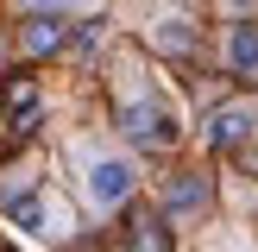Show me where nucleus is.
Masks as SVG:
<instances>
[{"label": "nucleus", "mask_w": 258, "mask_h": 252, "mask_svg": "<svg viewBox=\"0 0 258 252\" xmlns=\"http://www.w3.org/2000/svg\"><path fill=\"white\" fill-rule=\"evenodd\" d=\"M252 126H258V107H252V101H227V107L208 113V145L214 151H239L252 139Z\"/></svg>", "instance_id": "nucleus-3"}, {"label": "nucleus", "mask_w": 258, "mask_h": 252, "mask_svg": "<svg viewBox=\"0 0 258 252\" xmlns=\"http://www.w3.org/2000/svg\"><path fill=\"white\" fill-rule=\"evenodd\" d=\"M227 70H233L239 82H258V25L239 19L233 32H227Z\"/></svg>", "instance_id": "nucleus-5"}, {"label": "nucleus", "mask_w": 258, "mask_h": 252, "mask_svg": "<svg viewBox=\"0 0 258 252\" xmlns=\"http://www.w3.org/2000/svg\"><path fill=\"white\" fill-rule=\"evenodd\" d=\"M120 120H126V139H133V145H170V139H176L170 107H164V101H151V95L126 101V107H120Z\"/></svg>", "instance_id": "nucleus-2"}, {"label": "nucleus", "mask_w": 258, "mask_h": 252, "mask_svg": "<svg viewBox=\"0 0 258 252\" xmlns=\"http://www.w3.org/2000/svg\"><path fill=\"white\" fill-rule=\"evenodd\" d=\"M82 189L95 208H120L126 196H133V164L113 158V151H95V158L82 164Z\"/></svg>", "instance_id": "nucleus-1"}, {"label": "nucleus", "mask_w": 258, "mask_h": 252, "mask_svg": "<svg viewBox=\"0 0 258 252\" xmlns=\"http://www.w3.org/2000/svg\"><path fill=\"white\" fill-rule=\"evenodd\" d=\"M158 44L164 50H189V44H196V25H189V19H158Z\"/></svg>", "instance_id": "nucleus-9"}, {"label": "nucleus", "mask_w": 258, "mask_h": 252, "mask_svg": "<svg viewBox=\"0 0 258 252\" xmlns=\"http://www.w3.org/2000/svg\"><path fill=\"white\" fill-rule=\"evenodd\" d=\"M227 7H239V13H246V7H252V0H227Z\"/></svg>", "instance_id": "nucleus-11"}, {"label": "nucleus", "mask_w": 258, "mask_h": 252, "mask_svg": "<svg viewBox=\"0 0 258 252\" xmlns=\"http://www.w3.org/2000/svg\"><path fill=\"white\" fill-rule=\"evenodd\" d=\"M25 7H32V13H50V7H63V0H25Z\"/></svg>", "instance_id": "nucleus-10"}, {"label": "nucleus", "mask_w": 258, "mask_h": 252, "mask_svg": "<svg viewBox=\"0 0 258 252\" xmlns=\"http://www.w3.org/2000/svg\"><path fill=\"white\" fill-rule=\"evenodd\" d=\"M0 101H7V120L19 126V133H25V126L38 120V82H32V76H13V82H7V95H0Z\"/></svg>", "instance_id": "nucleus-6"}, {"label": "nucleus", "mask_w": 258, "mask_h": 252, "mask_svg": "<svg viewBox=\"0 0 258 252\" xmlns=\"http://www.w3.org/2000/svg\"><path fill=\"white\" fill-rule=\"evenodd\" d=\"M202 202H208V183H202V176H176V183L164 189V208L170 214H196Z\"/></svg>", "instance_id": "nucleus-7"}, {"label": "nucleus", "mask_w": 258, "mask_h": 252, "mask_svg": "<svg viewBox=\"0 0 258 252\" xmlns=\"http://www.w3.org/2000/svg\"><path fill=\"white\" fill-rule=\"evenodd\" d=\"M133 252H170V233H164L158 214H139L133 221Z\"/></svg>", "instance_id": "nucleus-8"}, {"label": "nucleus", "mask_w": 258, "mask_h": 252, "mask_svg": "<svg viewBox=\"0 0 258 252\" xmlns=\"http://www.w3.org/2000/svg\"><path fill=\"white\" fill-rule=\"evenodd\" d=\"M63 38H70V25H63L57 13H32V19L19 25V44H25V57H50V50H63Z\"/></svg>", "instance_id": "nucleus-4"}]
</instances>
